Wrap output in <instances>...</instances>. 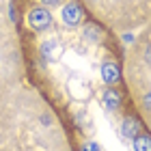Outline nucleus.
<instances>
[{
    "instance_id": "f257e3e1",
    "label": "nucleus",
    "mask_w": 151,
    "mask_h": 151,
    "mask_svg": "<svg viewBox=\"0 0 151 151\" xmlns=\"http://www.w3.org/2000/svg\"><path fill=\"white\" fill-rule=\"evenodd\" d=\"M50 24H52V15H50V11L47 9H32L28 13V26L32 30H45V28H50Z\"/></svg>"
},
{
    "instance_id": "f03ea898",
    "label": "nucleus",
    "mask_w": 151,
    "mask_h": 151,
    "mask_svg": "<svg viewBox=\"0 0 151 151\" xmlns=\"http://www.w3.org/2000/svg\"><path fill=\"white\" fill-rule=\"evenodd\" d=\"M60 17H63V22L67 26H78L82 19H84V11H82L80 4L76 2H67L63 6V13H60Z\"/></svg>"
},
{
    "instance_id": "7ed1b4c3",
    "label": "nucleus",
    "mask_w": 151,
    "mask_h": 151,
    "mask_svg": "<svg viewBox=\"0 0 151 151\" xmlns=\"http://www.w3.org/2000/svg\"><path fill=\"white\" fill-rule=\"evenodd\" d=\"M140 129H142V123L138 116H125L121 123V134L125 136V138H136V136L140 134Z\"/></svg>"
},
{
    "instance_id": "20e7f679",
    "label": "nucleus",
    "mask_w": 151,
    "mask_h": 151,
    "mask_svg": "<svg viewBox=\"0 0 151 151\" xmlns=\"http://www.w3.org/2000/svg\"><path fill=\"white\" fill-rule=\"evenodd\" d=\"M63 54V45L58 43V39H47L41 43V56L47 60H56Z\"/></svg>"
},
{
    "instance_id": "39448f33",
    "label": "nucleus",
    "mask_w": 151,
    "mask_h": 151,
    "mask_svg": "<svg viewBox=\"0 0 151 151\" xmlns=\"http://www.w3.org/2000/svg\"><path fill=\"white\" fill-rule=\"evenodd\" d=\"M101 80H104L106 84H116V82L121 80V69H119V65L106 63L104 67H101Z\"/></svg>"
},
{
    "instance_id": "423d86ee",
    "label": "nucleus",
    "mask_w": 151,
    "mask_h": 151,
    "mask_svg": "<svg viewBox=\"0 0 151 151\" xmlns=\"http://www.w3.org/2000/svg\"><path fill=\"white\" fill-rule=\"evenodd\" d=\"M104 106H106V110H112V112L121 108V93L116 91V88L104 91Z\"/></svg>"
},
{
    "instance_id": "0eeeda50",
    "label": "nucleus",
    "mask_w": 151,
    "mask_h": 151,
    "mask_svg": "<svg viewBox=\"0 0 151 151\" xmlns=\"http://www.w3.org/2000/svg\"><path fill=\"white\" fill-rule=\"evenodd\" d=\"M134 151H151V136L149 134H138L134 138Z\"/></svg>"
},
{
    "instance_id": "6e6552de",
    "label": "nucleus",
    "mask_w": 151,
    "mask_h": 151,
    "mask_svg": "<svg viewBox=\"0 0 151 151\" xmlns=\"http://www.w3.org/2000/svg\"><path fill=\"white\" fill-rule=\"evenodd\" d=\"M86 39L93 41V43H97V41L101 39V30L97 28V26H88L86 28Z\"/></svg>"
},
{
    "instance_id": "1a4fd4ad",
    "label": "nucleus",
    "mask_w": 151,
    "mask_h": 151,
    "mask_svg": "<svg viewBox=\"0 0 151 151\" xmlns=\"http://www.w3.org/2000/svg\"><path fill=\"white\" fill-rule=\"evenodd\" d=\"M80 151H101V149H99L97 142H86V145H82Z\"/></svg>"
},
{
    "instance_id": "9d476101",
    "label": "nucleus",
    "mask_w": 151,
    "mask_h": 151,
    "mask_svg": "<svg viewBox=\"0 0 151 151\" xmlns=\"http://www.w3.org/2000/svg\"><path fill=\"white\" fill-rule=\"evenodd\" d=\"M142 106H145L147 110H151V93H147L145 97H142Z\"/></svg>"
},
{
    "instance_id": "9b49d317",
    "label": "nucleus",
    "mask_w": 151,
    "mask_h": 151,
    "mask_svg": "<svg viewBox=\"0 0 151 151\" xmlns=\"http://www.w3.org/2000/svg\"><path fill=\"white\" fill-rule=\"evenodd\" d=\"M45 6H56V4H60V0H41Z\"/></svg>"
},
{
    "instance_id": "f8f14e48",
    "label": "nucleus",
    "mask_w": 151,
    "mask_h": 151,
    "mask_svg": "<svg viewBox=\"0 0 151 151\" xmlns=\"http://www.w3.org/2000/svg\"><path fill=\"white\" fill-rule=\"evenodd\" d=\"M123 41H127V43H132V41H134V37H132V35H123Z\"/></svg>"
},
{
    "instance_id": "ddd939ff",
    "label": "nucleus",
    "mask_w": 151,
    "mask_h": 151,
    "mask_svg": "<svg viewBox=\"0 0 151 151\" xmlns=\"http://www.w3.org/2000/svg\"><path fill=\"white\" fill-rule=\"evenodd\" d=\"M147 60H149V63H151V47H149V50H147Z\"/></svg>"
}]
</instances>
